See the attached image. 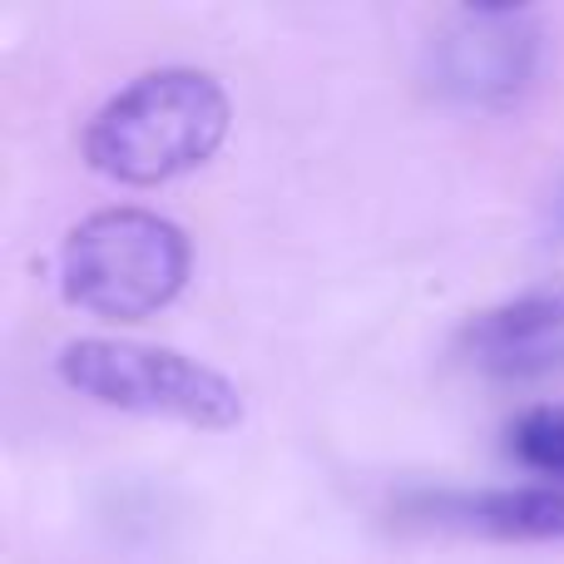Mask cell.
<instances>
[{
	"instance_id": "ba28073f",
	"label": "cell",
	"mask_w": 564,
	"mask_h": 564,
	"mask_svg": "<svg viewBox=\"0 0 564 564\" xmlns=\"http://www.w3.org/2000/svg\"><path fill=\"white\" fill-rule=\"evenodd\" d=\"M550 228L564 238V184L555 188V198H550Z\"/></svg>"
},
{
	"instance_id": "3957f363",
	"label": "cell",
	"mask_w": 564,
	"mask_h": 564,
	"mask_svg": "<svg viewBox=\"0 0 564 564\" xmlns=\"http://www.w3.org/2000/svg\"><path fill=\"white\" fill-rule=\"evenodd\" d=\"M55 371L69 391L99 401V406L169 416L198 431H228L243 421V391L224 371L188 351L154 347V341L79 337L59 347Z\"/></svg>"
},
{
	"instance_id": "7a4b0ae2",
	"label": "cell",
	"mask_w": 564,
	"mask_h": 564,
	"mask_svg": "<svg viewBox=\"0 0 564 564\" xmlns=\"http://www.w3.org/2000/svg\"><path fill=\"white\" fill-rule=\"evenodd\" d=\"M188 234L149 208H99L59 248V292L105 322H144L184 292Z\"/></svg>"
},
{
	"instance_id": "52a82bcc",
	"label": "cell",
	"mask_w": 564,
	"mask_h": 564,
	"mask_svg": "<svg viewBox=\"0 0 564 564\" xmlns=\"http://www.w3.org/2000/svg\"><path fill=\"white\" fill-rule=\"evenodd\" d=\"M506 451L525 470L564 490V406H530L506 426Z\"/></svg>"
},
{
	"instance_id": "277c9868",
	"label": "cell",
	"mask_w": 564,
	"mask_h": 564,
	"mask_svg": "<svg viewBox=\"0 0 564 564\" xmlns=\"http://www.w3.org/2000/svg\"><path fill=\"white\" fill-rule=\"evenodd\" d=\"M540 20L516 6L451 10L426 40V79L470 109H506L535 85Z\"/></svg>"
},
{
	"instance_id": "6da1fadb",
	"label": "cell",
	"mask_w": 564,
	"mask_h": 564,
	"mask_svg": "<svg viewBox=\"0 0 564 564\" xmlns=\"http://www.w3.org/2000/svg\"><path fill=\"white\" fill-rule=\"evenodd\" d=\"M224 85L208 69L164 65L129 79L85 124V159L115 184H164L208 164L228 139Z\"/></svg>"
},
{
	"instance_id": "5b68a950",
	"label": "cell",
	"mask_w": 564,
	"mask_h": 564,
	"mask_svg": "<svg viewBox=\"0 0 564 564\" xmlns=\"http://www.w3.org/2000/svg\"><path fill=\"white\" fill-rule=\"evenodd\" d=\"M401 525H436L490 540H560L564 490L555 486H480V490H406Z\"/></svg>"
},
{
	"instance_id": "8992f818",
	"label": "cell",
	"mask_w": 564,
	"mask_h": 564,
	"mask_svg": "<svg viewBox=\"0 0 564 564\" xmlns=\"http://www.w3.org/2000/svg\"><path fill=\"white\" fill-rule=\"evenodd\" d=\"M456 351L490 377H545L564 367V282L476 312L460 327Z\"/></svg>"
}]
</instances>
